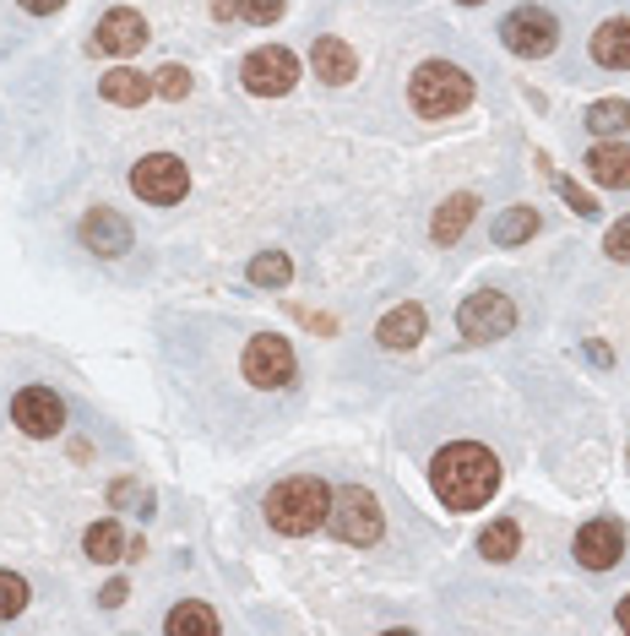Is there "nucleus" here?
<instances>
[{"instance_id":"obj_1","label":"nucleus","mask_w":630,"mask_h":636,"mask_svg":"<svg viewBox=\"0 0 630 636\" xmlns=\"http://www.w3.org/2000/svg\"><path fill=\"white\" fill-rule=\"evenodd\" d=\"M430 484H435V495L446 500V511H478V506L500 489V463H494V452H489V447H478V441H457V447L435 452V463H430Z\"/></svg>"},{"instance_id":"obj_2","label":"nucleus","mask_w":630,"mask_h":636,"mask_svg":"<svg viewBox=\"0 0 630 636\" xmlns=\"http://www.w3.org/2000/svg\"><path fill=\"white\" fill-rule=\"evenodd\" d=\"M326 511H331V489L320 478L300 474V478H283L272 495H267V522L289 539H305L315 528H326Z\"/></svg>"},{"instance_id":"obj_3","label":"nucleus","mask_w":630,"mask_h":636,"mask_svg":"<svg viewBox=\"0 0 630 636\" xmlns=\"http://www.w3.org/2000/svg\"><path fill=\"white\" fill-rule=\"evenodd\" d=\"M408 99H413V109L424 120H452V115H463L472 104V82L468 71L452 66V60H424L413 71V82H408Z\"/></svg>"},{"instance_id":"obj_4","label":"nucleus","mask_w":630,"mask_h":636,"mask_svg":"<svg viewBox=\"0 0 630 636\" xmlns=\"http://www.w3.org/2000/svg\"><path fill=\"white\" fill-rule=\"evenodd\" d=\"M326 528H331L342 544H375V539H381V500H375L364 484H342V489H331Z\"/></svg>"},{"instance_id":"obj_5","label":"nucleus","mask_w":630,"mask_h":636,"mask_svg":"<svg viewBox=\"0 0 630 636\" xmlns=\"http://www.w3.org/2000/svg\"><path fill=\"white\" fill-rule=\"evenodd\" d=\"M500 38H505L511 55H522V60H544V55L560 44V22H555L544 5H516V11L500 22Z\"/></svg>"},{"instance_id":"obj_6","label":"nucleus","mask_w":630,"mask_h":636,"mask_svg":"<svg viewBox=\"0 0 630 636\" xmlns=\"http://www.w3.org/2000/svg\"><path fill=\"white\" fill-rule=\"evenodd\" d=\"M245 381L261 386V392H283L294 381V348H289V337H278V332L250 337V348H245Z\"/></svg>"},{"instance_id":"obj_7","label":"nucleus","mask_w":630,"mask_h":636,"mask_svg":"<svg viewBox=\"0 0 630 636\" xmlns=\"http://www.w3.org/2000/svg\"><path fill=\"white\" fill-rule=\"evenodd\" d=\"M240 82L256 93V99H283L294 82H300V60L289 55V49H256V55H245V66H240Z\"/></svg>"},{"instance_id":"obj_8","label":"nucleus","mask_w":630,"mask_h":636,"mask_svg":"<svg viewBox=\"0 0 630 636\" xmlns=\"http://www.w3.org/2000/svg\"><path fill=\"white\" fill-rule=\"evenodd\" d=\"M131 190L142 201H153V207H168V201H179L190 190V174H185V163L174 153H153V159H142L131 169Z\"/></svg>"},{"instance_id":"obj_9","label":"nucleus","mask_w":630,"mask_h":636,"mask_svg":"<svg viewBox=\"0 0 630 636\" xmlns=\"http://www.w3.org/2000/svg\"><path fill=\"white\" fill-rule=\"evenodd\" d=\"M457 326H463V337L468 343H489V337H511V326H516V305L505 300V294H468L463 300V311H457Z\"/></svg>"},{"instance_id":"obj_10","label":"nucleus","mask_w":630,"mask_h":636,"mask_svg":"<svg viewBox=\"0 0 630 636\" xmlns=\"http://www.w3.org/2000/svg\"><path fill=\"white\" fill-rule=\"evenodd\" d=\"M11 419H16L33 441H44V436H60V430H66V403H60L49 386H22V392L11 397Z\"/></svg>"},{"instance_id":"obj_11","label":"nucleus","mask_w":630,"mask_h":636,"mask_svg":"<svg viewBox=\"0 0 630 636\" xmlns=\"http://www.w3.org/2000/svg\"><path fill=\"white\" fill-rule=\"evenodd\" d=\"M148 44V22H142V11H131V5H115L104 22H98V33H93V49H104V55H137Z\"/></svg>"},{"instance_id":"obj_12","label":"nucleus","mask_w":630,"mask_h":636,"mask_svg":"<svg viewBox=\"0 0 630 636\" xmlns=\"http://www.w3.org/2000/svg\"><path fill=\"white\" fill-rule=\"evenodd\" d=\"M620 555H626V528H620V522H587V528L576 533V560H582L587 571H609Z\"/></svg>"},{"instance_id":"obj_13","label":"nucleus","mask_w":630,"mask_h":636,"mask_svg":"<svg viewBox=\"0 0 630 636\" xmlns=\"http://www.w3.org/2000/svg\"><path fill=\"white\" fill-rule=\"evenodd\" d=\"M82 245H88L93 256H126V251H131V223H126L120 212H109V207H93V212L82 218Z\"/></svg>"},{"instance_id":"obj_14","label":"nucleus","mask_w":630,"mask_h":636,"mask_svg":"<svg viewBox=\"0 0 630 636\" xmlns=\"http://www.w3.org/2000/svg\"><path fill=\"white\" fill-rule=\"evenodd\" d=\"M311 66H315V77H320V82H331V88H342V82H353V77H359V55H353L342 38H315Z\"/></svg>"},{"instance_id":"obj_15","label":"nucleus","mask_w":630,"mask_h":636,"mask_svg":"<svg viewBox=\"0 0 630 636\" xmlns=\"http://www.w3.org/2000/svg\"><path fill=\"white\" fill-rule=\"evenodd\" d=\"M593 60L604 71H630V16H609L593 33Z\"/></svg>"},{"instance_id":"obj_16","label":"nucleus","mask_w":630,"mask_h":636,"mask_svg":"<svg viewBox=\"0 0 630 636\" xmlns=\"http://www.w3.org/2000/svg\"><path fill=\"white\" fill-rule=\"evenodd\" d=\"M375 337H381V348H392V354L413 348V343L424 337V311H419V305H397V311H386L381 326H375Z\"/></svg>"},{"instance_id":"obj_17","label":"nucleus","mask_w":630,"mask_h":636,"mask_svg":"<svg viewBox=\"0 0 630 636\" xmlns=\"http://www.w3.org/2000/svg\"><path fill=\"white\" fill-rule=\"evenodd\" d=\"M472 212H478V196H468V190L446 196V201L435 207V223H430L435 245H457V240H463V229L472 223Z\"/></svg>"},{"instance_id":"obj_18","label":"nucleus","mask_w":630,"mask_h":636,"mask_svg":"<svg viewBox=\"0 0 630 636\" xmlns=\"http://www.w3.org/2000/svg\"><path fill=\"white\" fill-rule=\"evenodd\" d=\"M587 174H593L598 185H609V190H626L630 185V148H620V142H598V148L587 153Z\"/></svg>"},{"instance_id":"obj_19","label":"nucleus","mask_w":630,"mask_h":636,"mask_svg":"<svg viewBox=\"0 0 630 636\" xmlns=\"http://www.w3.org/2000/svg\"><path fill=\"white\" fill-rule=\"evenodd\" d=\"M158 93L153 77H142V71H131V66H115L109 77H104V99L109 104H126V109H137V104H148Z\"/></svg>"},{"instance_id":"obj_20","label":"nucleus","mask_w":630,"mask_h":636,"mask_svg":"<svg viewBox=\"0 0 630 636\" xmlns=\"http://www.w3.org/2000/svg\"><path fill=\"white\" fill-rule=\"evenodd\" d=\"M82 550H88L98 566H115V560H126L131 539H126L115 522H93V528H88V539H82Z\"/></svg>"},{"instance_id":"obj_21","label":"nucleus","mask_w":630,"mask_h":636,"mask_svg":"<svg viewBox=\"0 0 630 636\" xmlns=\"http://www.w3.org/2000/svg\"><path fill=\"white\" fill-rule=\"evenodd\" d=\"M168 636H218V615L207 604H174L168 621H163Z\"/></svg>"},{"instance_id":"obj_22","label":"nucleus","mask_w":630,"mask_h":636,"mask_svg":"<svg viewBox=\"0 0 630 636\" xmlns=\"http://www.w3.org/2000/svg\"><path fill=\"white\" fill-rule=\"evenodd\" d=\"M478 550H483V560H511V555L522 550V528H516L511 517H500V522H489V528L478 533Z\"/></svg>"},{"instance_id":"obj_23","label":"nucleus","mask_w":630,"mask_h":636,"mask_svg":"<svg viewBox=\"0 0 630 636\" xmlns=\"http://www.w3.org/2000/svg\"><path fill=\"white\" fill-rule=\"evenodd\" d=\"M494 245H522V240H533L538 234V212L533 207H511V212H500L494 218Z\"/></svg>"},{"instance_id":"obj_24","label":"nucleus","mask_w":630,"mask_h":636,"mask_svg":"<svg viewBox=\"0 0 630 636\" xmlns=\"http://www.w3.org/2000/svg\"><path fill=\"white\" fill-rule=\"evenodd\" d=\"M289 278H294V262H289L283 251H261V256L250 262V284H256V289H289Z\"/></svg>"},{"instance_id":"obj_25","label":"nucleus","mask_w":630,"mask_h":636,"mask_svg":"<svg viewBox=\"0 0 630 636\" xmlns=\"http://www.w3.org/2000/svg\"><path fill=\"white\" fill-rule=\"evenodd\" d=\"M587 126H593L598 137H620L630 126V104L626 99H598V104L587 109Z\"/></svg>"},{"instance_id":"obj_26","label":"nucleus","mask_w":630,"mask_h":636,"mask_svg":"<svg viewBox=\"0 0 630 636\" xmlns=\"http://www.w3.org/2000/svg\"><path fill=\"white\" fill-rule=\"evenodd\" d=\"M22 604H27V582L11 577V571H0V621L22 615Z\"/></svg>"},{"instance_id":"obj_27","label":"nucleus","mask_w":630,"mask_h":636,"mask_svg":"<svg viewBox=\"0 0 630 636\" xmlns=\"http://www.w3.org/2000/svg\"><path fill=\"white\" fill-rule=\"evenodd\" d=\"M153 82H158V93H163V99H174V104L190 93V71H185V66H163Z\"/></svg>"},{"instance_id":"obj_28","label":"nucleus","mask_w":630,"mask_h":636,"mask_svg":"<svg viewBox=\"0 0 630 636\" xmlns=\"http://www.w3.org/2000/svg\"><path fill=\"white\" fill-rule=\"evenodd\" d=\"M240 16H245V22H256V27H267V22H278V16H283V0H240Z\"/></svg>"},{"instance_id":"obj_29","label":"nucleus","mask_w":630,"mask_h":636,"mask_svg":"<svg viewBox=\"0 0 630 636\" xmlns=\"http://www.w3.org/2000/svg\"><path fill=\"white\" fill-rule=\"evenodd\" d=\"M604 251H609L615 262H630V212H626V218H620V223H615V229H609V240H604Z\"/></svg>"},{"instance_id":"obj_30","label":"nucleus","mask_w":630,"mask_h":636,"mask_svg":"<svg viewBox=\"0 0 630 636\" xmlns=\"http://www.w3.org/2000/svg\"><path fill=\"white\" fill-rule=\"evenodd\" d=\"M560 196L571 201V212H582V218H593L598 212V201L587 196V190H576V180H560Z\"/></svg>"},{"instance_id":"obj_31","label":"nucleus","mask_w":630,"mask_h":636,"mask_svg":"<svg viewBox=\"0 0 630 636\" xmlns=\"http://www.w3.org/2000/svg\"><path fill=\"white\" fill-rule=\"evenodd\" d=\"M115 506H137L142 517H148V506H153V495L148 489H137V484H115V495H109Z\"/></svg>"},{"instance_id":"obj_32","label":"nucleus","mask_w":630,"mask_h":636,"mask_svg":"<svg viewBox=\"0 0 630 636\" xmlns=\"http://www.w3.org/2000/svg\"><path fill=\"white\" fill-rule=\"evenodd\" d=\"M98 604H104V610H120V604H126V582H109V588L98 593Z\"/></svg>"},{"instance_id":"obj_33","label":"nucleus","mask_w":630,"mask_h":636,"mask_svg":"<svg viewBox=\"0 0 630 636\" xmlns=\"http://www.w3.org/2000/svg\"><path fill=\"white\" fill-rule=\"evenodd\" d=\"M66 0H22V11H33V16H49V11H60Z\"/></svg>"},{"instance_id":"obj_34","label":"nucleus","mask_w":630,"mask_h":636,"mask_svg":"<svg viewBox=\"0 0 630 636\" xmlns=\"http://www.w3.org/2000/svg\"><path fill=\"white\" fill-rule=\"evenodd\" d=\"M212 16H240V0H212Z\"/></svg>"},{"instance_id":"obj_35","label":"nucleus","mask_w":630,"mask_h":636,"mask_svg":"<svg viewBox=\"0 0 630 636\" xmlns=\"http://www.w3.org/2000/svg\"><path fill=\"white\" fill-rule=\"evenodd\" d=\"M620 626L630 632V599H620Z\"/></svg>"},{"instance_id":"obj_36","label":"nucleus","mask_w":630,"mask_h":636,"mask_svg":"<svg viewBox=\"0 0 630 636\" xmlns=\"http://www.w3.org/2000/svg\"><path fill=\"white\" fill-rule=\"evenodd\" d=\"M463 5H478V0H463Z\"/></svg>"}]
</instances>
